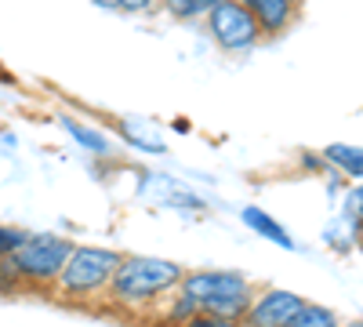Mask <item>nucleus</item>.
Listing matches in <instances>:
<instances>
[{"mask_svg": "<svg viewBox=\"0 0 363 327\" xmlns=\"http://www.w3.org/2000/svg\"><path fill=\"white\" fill-rule=\"evenodd\" d=\"M160 8H164L171 18H178V22H196V18H203V4H200V0H160Z\"/></svg>", "mask_w": 363, "mask_h": 327, "instance_id": "11", "label": "nucleus"}, {"mask_svg": "<svg viewBox=\"0 0 363 327\" xmlns=\"http://www.w3.org/2000/svg\"><path fill=\"white\" fill-rule=\"evenodd\" d=\"M182 327H236V320H233V316H218V313H203V309H196Z\"/></svg>", "mask_w": 363, "mask_h": 327, "instance_id": "12", "label": "nucleus"}, {"mask_svg": "<svg viewBox=\"0 0 363 327\" xmlns=\"http://www.w3.org/2000/svg\"><path fill=\"white\" fill-rule=\"evenodd\" d=\"M69 131H73V135H77L84 145H91L95 153H106V150H109V142H106L102 135H95V131H84V128H80V124H73V121H69Z\"/></svg>", "mask_w": 363, "mask_h": 327, "instance_id": "15", "label": "nucleus"}, {"mask_svg": "<svg viewBox=\"0 0 363 327\" xmlns=\"http://www.w3.org/2000/svg\"><path fill=\"white\" fill-rule=\"evenodd\" d=\"M200 4H203V11H207V8H211V4H215V0H200Z\"/></svg>", "mask_w": 363, "mask_h": 327, "instance_id": "17", "label": "nucleus"}, {"mask_svg": "<svg viewBox=\"0 0 363 327\" xmlns=\"http://www.w3.org/2000/svg\"><path fill=\"white\" fill-rule=\"evenodd\" d=\"M73 251V240H66V236H55V233H37V236H29L26 233V240L8 255L11 265L18 270L26 291H33V294H51L58 273H62V265Z\"/></svg>", "mask_w": 363, "mask_h": 327, "instance_id": "4", "label": "nucleus"}, {"mask_svg": "<svg viewBox=\"0 0 363 327\" xmlns=\"http://www.w3.org/2000/svg\"><path fill=\"white\" fill-rule=\"evenodd\" d=\"M284 327H342V316L335 309H327L320 302H301Z\"/></svg>", "mask_w": 363, "mask_h": 327, "instance_id": "8", "label": "nucleus"}, {"mask_svg": "<svg viewBox=\"0 0 363 327\" xmlns=\"http://www.w3.org/2000/svg\"><path fill=\"white\" fill-rule=\"evenodd\" d=\"M120 251L109 248H91V244H73L62 273H58L51 299L66 309H87V313H102L106 309V294L109 280L116 273Z\"/></svg>", "mask_w": 363, "mask_h": 327, "instance_id": "2", "label": "nucleus"}, {"mask_svg": "<svg viewBox=\"0 0 363 327\" xmlns=\"http://www.w3.org/2000/svg\"><path fill=\"white\" fill-rule=\"evenodd\" d=\"M203 22H207V33L215 40L222 51H251L258 48L265 37L262 29L251 15L247 4H240V0H215L207 11H203Z\"/></svg>", "mask_w": 363, "mask_h": 327, "instance_id": "5", "label": "nucleus"}, {"mask_svg": "<svg viewBox=\"0 0 363 327\" xmlns=\"http://www.w3.org/2000/svg\"><path fill=\"white\" fill-rule=\"evenodd\" d=\"M182 265L153 255H120L116 273L109 280L106 294V316H116L131 327H153L160 309L171 302V294L178 291Z\"/></svg>", "mask_w": 363, "mask_h": 327, "instance_id": "1", "label": "nucleus"}, {"mask_svg": "<svg viewBox=\"0 0 363 327\" xmlns=\"http://www.w3.org/2000/svg\"><path fill=\"white\" fill-rule=\"evenodd\" d=\"M22 240H26V233H22V229H15V226H0V258L11 255Z\"/></svg>", "mask_w": 363, "mask_h": 327, "instance_id": "14", "label": "nucleus"}, {"mask_svg": "<svg viewBox=\"0 0 363 327\" xmlns=\"http://www.w3.org/2000/svg\"><path fill=\"white\" fill-rule=\"evenodd\" d=\"M178 291L203 313L240 320V313L255 299L258 284L247 280L244 273H233V270H186L178 280Z\"/></svg>", "mask_w": 363, "mask_h": 327, "instance_id": "3", "label": "nucleus"}, {"mask_svg": "<svg viewBox=\"0 0 363 327\" xmlns=\"http://www.w3.org/2000/svg\"><path fill=\"white\" fill-rule=\"evenodd\" d=\"M320 157H323V164L342 167L352 182H359V174H363V160H359L363 153H359V145H342V142H335V145H327Z\"/></svg>", "mask_w": 363, "mask_h": 327, "instance_id": "9", "label": "nucleus"}, {"mask_svg": "<svg viewBox=\"0 0 363 327\" xmlns=\"http://www.w3.org/2000/svg\"><path fill=\"white\" fill-rule=\"evenodd\" d=\"M306 302L301 294L284 291V287H258L255 299L247 302V309L240 313L236 327H284L287 316Z\"/></svg>", "mask_w": 363, "mask_h": 327, "instance_id": "6", "label": "nucleus"}, {"mask_svg": "<svg viewBox=\"0 0 363 327\" xmlns=\"http://www.w3.org/2000/svg\"><path fill=\"white\" fill-rule=\"evenodd\" d=\"M301 164H306L309 171H323L327 164H323V157L320 153H301Z\"/></svg>", "mask_w": 363, "mask_h": 327, "instance_id": "16", "label": "nucleus"}, {"mask_svg": "<svg viewBox=\"0 0 363 327\" xmlns=\"http://www.w3.org/2000/svg\"><path fill=\"white\" fill-rule=\"evenodd\" d=\"M244 222L255 229V233H262V236H269L272 244H280V248H294V240H291V233L280 226V222H272L262 207H244Z\"/></svg>", "mask_w": 363, "mask_h": 327, "instance_id": "10", "label": "nucleus"}, {"mask_svg": "<svg viewBox=\"0 0 363 327\" xmlns=\"http://www.w3.org/2000/svg\"><path fill=\"white\" fill-rule=\"evenodd\" d=\"M116 11H124V15H153V11H160V0H116Z\"/></svg>", "mask_w": 363, "mask_h": 327, "instance_id": "13", "label": "nucleus"}, {"mask_svg": "<svg viewBox=\"0 0 363 327\" xmlns=\"http://www.w3.org/2000/svg\"><path fill=\"white\" fill-rule=\"evenodd\" d=\"M247 8L262 29V37H284L301 11L298 0H247Z\"/></svg>", "mask_w": 363, "mask_h": 327, "instance_id": "7", "label": "nucleus"}, {"mask_svg": "<svg viewBox=\"0 0 363 327\" xmlns=\"http://www.w3.org/2000/svg\"><path fill=\"white\" fill-rule=\"evenodd\" d=\"M342 327H363V323H359V320H352V323H342Z\"/></svg>", "mask_w": 363, "mask_h": 327, "instance_id": "18", "label": "nucleus"}]
</instances>
